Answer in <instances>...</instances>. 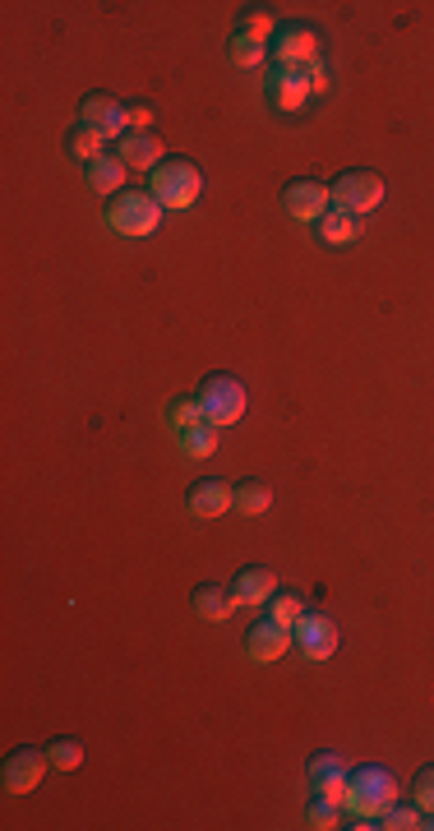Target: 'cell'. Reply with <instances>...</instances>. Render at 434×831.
I'll use <instances>...</instances> for the list:
<instances>
[{"instance_id":"1","label":"cell","mask_w":434,"mask_h":831,"mask_svg":"<svg viewBox=\"0 0 434 831\" xmlns=\"http://www.w3.org/2000/svg\"><path fill=\"white\" fill-rule=\"evenodd\" d=\"M393 799H398L393 771H389V767H379V762H366V767H356V771H351V786H347L342 809L356 818L351 827H366V822H379V818H384V809H389Z\"/></svg>"},{"instance_id":"2","label":"cell","mask_w":434,"mask_h":831,"mask_svg":"<svg viewBox=\"0 0 434 831\" xmlns=\"http://www.w3.org/2000/svg\"><path fill=\"white\" fill-rule=\"evenodd\" d=\"M162 213H167V208L148 190H120V194L107 199V208H102V222H107L116 236L144 241V236H152V231L162 227Z\"/></svg>"},{"instance_id":"3","label":"cell","mask_w":434,"mask_h":831,"mask_svg":"<svg viewBox=\"0 0 434 831\" xmlns=\"http://www.w3.org/2000/svg\"><path fill=\"white\" fill-rule=\"evenodd\" d=\"M199 190H203V171L190 158H162L148 171V194L158 199L167 213H186V208H194Z\"/></svg>"},{"instance_id":"4","label":"cell","mask_w":434,"mask_h":831,"mask_svg":"<svg viewBox=\"0 0 434 831\" xmlns=\"http://www.w3.org/2000/svg\"><path fill=\"white\" fill-rule=\"evenodd\" d=\"M194 398L203 407V421L218 425V430L236 425L241 416H245V407H250V393H245V383L236 375H209V379L199 383Z\"/></svg>"},{"instance_id":"5","label":"cell","mask_w":434,"mask_h":831,"mask_svg":"<svg viewBox=\"0 0 434 831\" xmlns=\"http://www.w3.org/2000/svg\"><path fill=\"white\" fill-rule=\"evenodd\" d=\"M319 33L310 29V23H300V19H287V23H277V33L268 42V56L277 65H292V70H305V65H315L319 61Z\"/></svg>"},{"instance_id":"6","label":"cell","mask_w":434,"mask_h":831,"mask_svg":"<svg viewBox=\"0 0 434 831\" xmlns=\"http://www.w3.org/2000/svg\"><path fill=\"white\" fill-rule=\"evenodd\" d=\"M328 194H334V208H342V213L366 218L384 203V180H379L374 171H342L334 186H328Z\"/></svg>"},{"instance_id":"7","label":"cell","mask_w":434,"mask_h":831,"mask_svg":"<svg viewBox=\"0 0 434 831\" xmlns=\"http://www.w3.org/2000/svg\"><path fill=\"white\" fill-rule=\"evenodd\" d=\"M292 642H296V652L305 656V661H328L338 652V623L328 619V614H319V610H305L300 614V623L292 629Z\"/></svg>"},{"instance_id":"8","label":"cell","mask_w":434,"mask_h":831,"mask_svg":"<svg viewBox=\"0 0 434 831\" xmlns=\"http://www.w3.org/2000/svg\"><path fill=\"white\" fill-rule=\"evenodd\" d=\"M80 125L97 129L102 139H125L130 135V120H125V102H116L112 93H84L80 102Z\"/></svg>"},{"instance_id":"9","label":"cell","mask_w":434,"mask_h":831,"mask_svg":"<svg viewBox=\"0 0 434 831\" xmlns=\"http://www.w3.org/2000/svg\"><path fill=\"white\" fill-rule=\"evenodd\" d=\"M283 208H287V218H296V222H319L328 208H334V194H328L324 180L300 176V180H287Z\"/></svg>"},{"instance_id":"10","label":"cell","mask_w":434,"mask_h":831,"mask_svg":"<svg viewBox=\"0 0 434 831\" xmlns=\"http://www.w3.org/2000/svg\"><path fill=\"white\" fill-rule=\"evenodd\" d=\"M245 656L254 661V665H273V661H283L287 656V646H296L292 642V629H283V623H273L268 614L260 619V623H250V633H245Z\"/></svg>"},{"instance_id":"11","label":"cell","mask_w":434,"mask_h":831,"mask_svg":"<svg viewBox=\"0 0 434 831\" xmlns=\"http://www.w3.org/2000/svg\"><path fill=\"white\" fill-rule=\"evenodd\" d=\"M46 748H14L10 758H6V790L10 795H29V790H38L42 786V776H46Z\"/></svg>"},{"instance_id":"12","label":"cell","mask_w":434,"mask_h":831,"mask_svg":"<svg viewBox=\"0 0 434 831\" xmlns=\"http://www.w3.org/2000/svg\"><path fill=\"white\" fill-rule=\"evenodd\" d=\"M116 158L130 171H152L167 158V148H162V139L152 135V129H130L125 139H116Z\"/></svg>"},{"instance_id":"13","label":"cell","mask_w":434,"mask_h":831,"mask_svg":"<svg viewBox=\"0 0 434 831\" xmlns=\"http://www.w3.org/2000/svg\"><path fill=\"white\" fill-rule=\"evenodd\" d=\"M268 93H273V107H277V112H300L305 102H310V80H305V70L273 65Z\"/></svg>"},{"instance_id":"14","label":"cell","mask_w":434,"mask_h":831,"mask_svg":"<svg viewBox=\"0 0 434 831\" xmlns=\"http://www.w3.org/2000/svg\"><path fill=\"white\" fill-rule=\"evenodd\" d=\"M186 504H190L194 517L213 523V517H222L226 508H232V485L218 481V476H203V481L190 485V499H186Z\"/></svg>"},{"instance_id":"15","label":"cell","mask_w":434,"mask_h":831,"mask_svg":"<svg viewBox=\"0 0 434 831\" xmlns=\"http://www.w3.org/2000/svg\"><path fill=\"white\" fill-rule=\"evenodd\" d=\"M273 591H277V574H268V568H241V574L232 578V601L236 610L241 606H268L273 601Z\"/></svg>"},{"instance_id":"16","label":"cell","mask_w":434,"mask_h":831,"mask_svg":"<svg viewBox=\"0 0 434 831\" xmlns=\"http://www.w3.org/2000/svg\"><path fill=\"white\" fill-rule=\"evenodd\" d=\"M190 606H194V614H199V619H209V623L232 619V610H236V601H232V587H218V582H203V587H194Z\"/></svg>"},{"instance_id":"17","label":"cell","mask_w":434,"mask_h":831,"mask_svg":"<svg viewBox=\"0 0 434 831\" xmlns=\"http://www.w3.org/2000/svg\"><path fill=\"white\" fill-rule=\"evenodd\" d=\"M232 508H236V513H245V517H260V513H268V508H273V485H268V481H260V476H245V481H236V485H232Z\"/></svg>"},{"instance_id":"18","label":"cell","mask_w":434,"mask_h":831,"mask_svg":"<svg viewBox=\"0 0 434 831\" xmlns=\"http://www.w3.org/2000/svg\"><path fill=\"white\" fill-rule=\"evenodd\" d=\"M319 227V241L324 245H351V241H361V218L356 213H342V208H328V213L315 222Z\"/></svg>"},{"instance_id":"19","label":"cell","mask_w":434,"mask_h":831,"mask_svg":"<svg viewBox=\"0 0 434 831\" xmlns=\"http://www.w3.org/2000/svg\"><path fill=\"white\" fill-rule=\"evenodd\" d=\"M125 176H130V167H125V162L116 158V152H112V158H97V162L84 167V180H88V186H93L97 194H107V199L125 190Z\"/></svg>"},{"instance_id":"20","label":"cell","mask_w":434,"mask_h":831,"mask_svg":"<svg viewBox=\"0 0 434 831\" xmlns=\"http://www.w3.org/2000/svg\"><path fill=\"white\" fill-rule=\"evenodd\" d=\"M65 148H70V158H80L84 167L97 162V158H107V152H102V148H107V139H102L97 129H88V125H74L70 139H65Z\"/></svg>"},{"instance_id":"21","label":"cell","mask_w":434,"mask_h":831,"mask_svg":"<svg viewBox=\"0 0 434 831\" xmlns=\"http://www.w3.org/2000/svg\"><path fill=\"white\" fill-rule=\"evenodd\" d=\"M236 33L241 38H250V42H273V33H277V23H273V14L264 10V6H250L241 19H236Z\"/></svg>"},{"instance_id":"22","label":"cell","mask_w":434,"mask_h":831,"mask_svg":"<svg viewBox=\"0 0 434 831\" xmlns=\"http://www.w3.org/2000/svg\"><path fill=\"white\" fill-rule=\"evenodd\" d=\"M305 614V596L300 591H273V601H268V619L273 623H283V629H296Z\"/></svg>"},{"instance_id":"23","label":"cell","mask_w":434,"mask_h":831,"mask_svg":"<svg viewBox=\"0 0 434 831\" xmlns=\"http://www.w3.org/2000/svg\"><path fill=\"white\" fill-rule=\"evenodd\" d=\"M176 439H181V453H186V457H209V453H218V425H209V421L194 425V430H181Z\"/></svg>"},{"instance_id":"24","label":"cell","mask_w":434,"mask_h":831,"mask_svg":"<svg viewBox=\"0 0 434 831\" xmlns=\"http://www.w3.org/2000/svg\"><path fill=\"white\" fill-rule=\"evenodd\" d=\"M226 56H232V65L236 70H260L264 61H268V46L264 42H250V38H232V46H226Z\"/></svg>"},{"instance_id":"25","label":"cell","mask_w":434,"mask_h":831,"mask_svg":"<svg viewBox=\"0 0 434 831\" xmlns=\"http://www.w3.org/2000/svg\"><path fill=\"white\" fill-rule=\"evenodd\" d=\"M46 762L61 767V771H74V767L84 762V744L80 739H51L46 744Z\"/></svg>"},{"instance_id":"26","label":"cell","mask_w":434,"mask_h":831,"mask_svg":"<svg viewBox=\"0 0 434 831\" xmlns=\"http://www.w3.org/2000/svg\"><path fill=\"white\" fill-rule=\"evenodd\" d=\"M167 421H171V430L181 434V430H194V425H203V407H199V398H176L171 407H167Z\"/></svg>"},{"instance_id":"27","label":"cell","mask_w":434,"mask_h":831,"mask_svg":"<svg viewBox=\"0 0 434 831\" xmlns=\"http://www.w3.org/2000/svg\"><path fill=\"white\" fill-rule=\"evenodd\" d=\"M425 818H421V809H416V803H389V809H384V818H379V827H389V831H416Z\"/></svg>"},{"instance_id":"28","label":"cell","mask_w":434,"mask_h":831,"mask_svg":"<svg viewBox=\"0 0 434 831\" xmlns=\"http://www.w3.org/2000/svg\"><path fill=\"white\" fill-rule=\"evenodd\" d=\"M338 809H342V803L315 795V803L305 809V827H315V831H334V827H342V822H338Z\"/></svg>"},{"instance_id":"29","label":"cell","mask_w":434,"mask_h":831,"mask_svg":"<svg viewBox=\"0 0 434 831\" xmlns=\"http://www.w3.org/2000/svg\"><path fill=\"white\" fill-rule=\"evenodd\" d=\"M338 771H347V762L338 758L334 748H328V753H315V758L305 762V776H310V786H324L328 776H338Z\"/></svg>"},{"instance_id":"30","label":"cell","mask_w":434,"mask_h":831,"mask_svg":"<svg viewBox=\"0 0 434 831\" xmlns=\"http://www.w3.org/2000/svg\"><path fill=\"white\" fill-rule=\"evenodd\" d=\"M412 803H416L421 813H434V762H425L412 776Z\"/></svg>"},{"instance_id":"31","label":"cell","mask_w":434,"mask_h":831,"mask_svg":"<svg viewBox=\"0 0 434 831\" xmlns=\"http://www.w3.org/2000/svg\"><path fill=\"white\" fill-rule=\"evenodd\" d=\"M125 120H130V129H148L158 120V107L152 102H125Z\"/></svg>"},{"instance_id":"32","label":"cell","mask_w":434,"mask_h":831,"mask_svg":"<svg viewBox=\"0 0 434 831\" xmlns=\"http://www.w3.org/2000/svg\"><path fill=\"white\" fill-rule=\"evenodd\" d=\"M347 786H351V771H338V776H328L324 786H315V795H324V799L342 803V799H347Z\"/></svg>"},{"instance_id":"33","label":"cell","mask_w":434,"mask_h":831,"mask_svg":"<svg viewBox=\"0 0 434 831\" xmlns=\"http://www.w3.org/2000/svg\"><path fill=\"white\" fill-rule=\"evenodd\" d=\"M305 80H310V93H324V88H328V65H324V61L305 65Z\"/></svg>"},{"instance_id":"34","label":"cell","mask_w":434,"mask_h":831,"mask_svg":"<svg viewBox=\"0 0 434 831\" xmlns=\"http://www.w3.org/2000/svg\"><path fill=\"white\" fill-rule=\"evenodd\" d=\"M421 827H430V831H434V813H425V822H421Z\"/></svg>"}]
</instances>
